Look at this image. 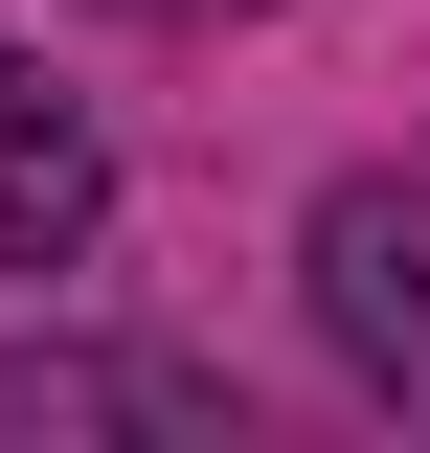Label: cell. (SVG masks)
Returning <instances> with one entry per match:
<instances>
[{
  "mask_svg": "<svg viewBox=\"0 0 430 453\" xmlns=\"http://www.w3.org/2000/svg\"><path fill=\"white\" fill-rule=\"evenodd\" d=\"M136 23H227V0H136Z\"/></svg>",
  "mask_w": 430,
  "mask_h": 453,
  "instance_id": "obj_4",
  "label": "cell"
},
{
  "mask_svg": "<svg viewBox=\"0 0 430 453\" xmlns=\"http://www.w3.org/2000/svg\"><path fill=\"white\" fill-rule=\"evenodd\" d=\"M227 453V386L159 340H0V453Z\"/></svg>",
  "mask_w": 430,
  "mask_h": 453,
  "instance_id": "obj_2",
  "label": "cell"
},
{
  "mask_svg": "<svg viewBox=\"0 0 430 453\" xmlns=\"http://www.w3.org/2000/svg\"><path fill=\"white\" fill-rule=\"evenodd\" d=\"M295 295H318V340L363 363L385 408H408V431H430V159L318 181V226H295Z\"/></svg>",
  "mask_w": 430,
  "mask_h": 453,
  "instance_id": "obj_1",
  "label": "cell"
},
{
  "mask_svg": "<svg viewBox=\"0 0 430 453\" xmlns=\"http://www.w3.org/2000/svg\"><path fill=\"white\" fill-rule=\"evenodd\" d=\"M91 226H113V159H91V113H68L23 46H0V273H68Z\"/></svg>",
  "mask_w": 430,
  "mask_h": 453,
  "instance_id": "obj_3",
  "label": "cell"
}]
</instances>
